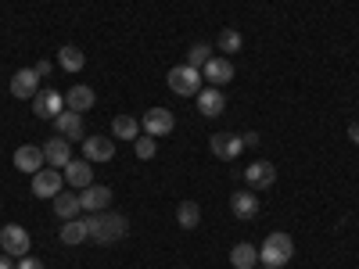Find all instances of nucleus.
<instances>
[{
	"mask_svg": "<svg viewBox=\"0 0 359 269\" xmlns=\"http://www.w3.org/2000/svg\"><path fill=\"white\" fill-rule=\"evenodd\" d=\"M62 172H65V184H72L76 191H83V187L94 184V165H90L86 158H72Z\"/></svg>",
	"mask_w": 359,
	"mask_h": 269,
	"instance_id": "nucleus-18",
	"label": "nucleus"
},
{
	"mask_svg": "<svg viewBox=\"0 0 359 269\" xmlns=\"http://www.w3.org/2000/svg\"><path fill=\"white\" fill-rule=\"evenodd\" d=\"M140 126H144L147 137H169L172 126H176V118H172L169 108H147L144 118H140Z\"/></svg>",
	"mask_w": 359,
	"mask_h": 269,
	"instance_id": "nucleus-5",
	"label": "nucleus"
},
{
	"mask_svg": "<svg viewBox=\"0 0 359 269\" xmlns=\"http://www.w3.org/2000/svg\"><path fill=\"white\" fill-rule=\"evenodd\" d=\"M43 147H36V144H22L18 151H15V169L18 172H29V176H36L40 169H43Z\"/></svg>",
	"mask_w": 359,
	"mask_h": 269,
	"instance_id": "nucleus-13",
	"label": "nucleus"
},
{
	"mask_svg": "<svg viewBox=\"0 0 359 269\" xmlns=\"http://www.w3.org/2000/svg\"><path fill=\"white\" fill-rule=\"evenodd\" d=\"M241 140H245V147H259V133H245Z\"/></svg>",
	"mask_w": 359,
	"mask_h": 269,
	"instance_id": "nucleus-32",
	"label": "nucleus"
},
{
	"mask_svg": "<svg viewBox=\"0 0 359 269\" xmlns=\"http://www.w3.org/2000/svg\"><path fill=\"white\" fill-rule=\"evenodd\" d=\"M83 158L86 162H111L115 158L111 137H83Z\"/></svg>",
	"mask_w": 359,
	"mask_h": 269,
	"instance_id": "nucleus-15",
	"label": "nucleus"
},
{
	"mask_svg": "<svg viewBox=\"0 0 359 269\" xmlns=\"http://www.w3.org/2000/svg\"><path fill=\"white\" fill-rule=\"evenodd\" d=\"M165 83H169L172 94H180V97H198V90H201V72H198V69H191V65L184 62V65L169 69Z\"/></svg>",
	"mask_w": 359,
	"mask_h": 269,
	"instance_id": "nucleus-3",
	"label": "nucleus"
},
{
	"mask_svg": "<svg viewBox=\"0 0 359 269\" xmlns=\"http://www.w3.org/2000/svg\"><path fill=\"white\" fill-rule=\"evenodd\" d=\"M208 147H212V155L219 162H237V155L245 151V140L237 133H216L212 140H208Z\"/></svg>",
	"mask_w": 359,
	"mask_h": 269,
	"instance_id": "nucleus-8",
	"label": "nucleus"
},
{
	"mask_svg": "<svg viewBox=\"0 0 359 269\" xmlns=\"http://www.w3.org/2000/svg\"><path fill=\"white\" fill-rule=\"evenodd\" d=\"M208 57H212V54H208V43H194V47L187 50V65L201 72V65L208 62Z\"/></svg>",
	"mask_w": 359,
	"mask_h": 269,
	"instance_id": "nucleus-29",
	"label": "nucleus"
},
{
	"mask_svg": "<svg viewBox=\"0 0 359 269\" xmlns=\"http://www.w3.org/2000/svg\"><path fill=\"white\" fill-rule=\"evenodd\" d=\"M245 179H248V191H269L277 184V165L273 162H252L248 169H245Z\"/></svg>",
	"mask_w": 359,
	"mask_h": 269,
	"instance_id": "nucleus-7",
	"label": "nucleus"
},
{
	"mask_svg": "<svg viewBox=\"0 0 359 269\" xmlns=\"http://www.w3.org/2000/svg\"><path fill=\"white\" fill-rule=\"evenodd\" d=\"M294 258V241H291V233H269L266 241H262V248H259V262L266 265V269H280V265H287Z\"/></svg>",
	"mask_w": 359,
	"mask_h": 269,
	"instance_id": "nucleus-2",
	"label": "nucleus"
},
{
	"mask_svg": "<svg viewBox=\"0 0 359 269\" xmlns=\"http://www.w3.org/2000/svg\"><path fill=\"white\" fill-rule=\"evenodd\" d=\"M348 137H352V144H359V123H352V126H348Z\"/></svg>",
	"mask_w": 359,
	"mask_h": 269,
	"instance_id": "nucleus-33",
	"label": "nucleus"
},
{
	"mask_svg": "<svg viewBox=\"0 0 359 269\" xmlns=\"http://www.w3.org/2000/svg\"><path fill=\"white\" fill-rule=\"evenodd\" d=\"M57 65H62L65 72H83V65H86V54H83L76 43H65L62 50H57Z\"/></svg>",
	"mask_w": 359,
	"mask_h": 269,
	"instance_id": "nucleus-24",
	"label": "nucleus"
},
{
	"mask_svg": "<svg viewBox=\"0 0 359 269\" xmlns=\"http://www.w3.org/2000/svg\"><path fill=\"white\" fill-rule=\"evenodd\" d=\"M230 212L237 219H255L259 216V194L255 191H237L230 194Z\"/></svg>",
	"mask_w": 359,
	"mask_h": 269,
	"instance_id": "nucleus-19",
	"label": "nucleus"
},
{
	"mask_svg": "<svg viewBox=\"0 0 359 269\" xmlns=\"http://www.w3.org/2000/svg\"><path fill=\"white\" fill-rule=\"evenodd\" d=\"M65 187V172L62 169H40L33 176V194L36 198H54V194H62Z\"/></svg>",
	"mask_w": 359,
	"mask_h": 269,
	"instance_id": "nucleus-9",
	"label": "nucleus"
},
{
	"mask_svg": "<svg viewBox=\"0 0 359 269\" xmlns=\"http://www.w3.org/2000/svg\"><path fill=\"white\" fill-rule=\"evenodd\" d=\"M15 269H43V262H40V258H33V255H22Z\"/></svg>",
	"mask_w": 359,
	"mask_h": 269,
	"instance_id": "nucleus-30",
	"label": "nucleus"
},
{
	"mask_svg": "<svg viewBox=\"0 0 359 269\" xmlns=\"http://www.w3.org/2000/svg\"><path fill=\"white\" fill-rule=\"evenodd\" d=\"M90 226V241L94 244H115V241H123V237L130 233V219L126 216H118V212H94L86 219Z\"/></svg>",
	"mask_w": 359,
	"mask_h": 269,
	"instance_id": "nucleus-1",
	"label": "nucleus"
},
{
	"mask_svg": "<svg viewBox=\"0 0 359 269\" xmlns=\"http://www.w3.org/2000/svg\"><path fill=\"white\" fill-rule=\"evenodd\" d=\"M255 269H259V265H255ZM262 269H266V265H262Z\"/></svg>",
	"mask_w": 359,
	"mask_h": 269,
	"instance_id": "nucleus-35",
	"label": "nucleus"
},
{
	"mask_svg": "<svg viewBox=\"0 0 359 269\" xmlns=\"http://www.w3.org/2000/svg\"><path fill=\"white\" fill-rule=\"evenodd\" d=\"M83 241H90V226H86V219H69V223H62V244H83Z\"/></svg>",
	"mask_w": 359,
	"mask_h": 269,
	"instance_id": "nucleus-23",
	"label": "nucleus"
},
{
	"mask_svg": "<svg viewBox=\"0 0 359 269\" xmlns=\"http://www.w3.org/2000/svg\"><path fill=\"white\" fill-rule=\"evenodd\" d=\"M54 130H57V137H65L69 144H72V140H83V115L65 108L62 115L54 118Z\"/></svg>",
	"mask_w": 359,
	"mask_h": 269,
	"instance_id": "nucleus-20",
	"label": "nucleus"
},
{
	"mask_svg": "<svg viewBox=\"0 0 359 269\" xmlns=\"http://www.w3.org/2000/svg\"><path fill=\"white\" fill-rule=\"evenodd\" d=\"M111 137L137 140V137H140V123H137L133 115H115V118H111Z\"/></svg>",
	"mask_w": 359,
	"mask_h": 269,
	"instance_id": "nucleus-25",
	"label": "nucleus"
},
{
	"mask_svg": "<svg viewBox=\"0 0 359 269\" xmlns=\"http://www.w3.org/2000/svg\"><path fill=\"white\" fill-rule=\"evenodd\" d=\"M94 101H97V94H94V86H86V83L69 86V94H65V108L69 111H79V115L94 108Z\"/></svg>",
	"mask_w": 359,
	"mask_h": 269,
	"instance_id": "nucleus-17",
	"label": "nucleus"
},
{
	"mask_svg": "<svg viewBox=\"0 0 359 269\" xmlns=\"http://www.w3.org/2000/svg\"><path fill=\"white\" fill-rule=\"evenodd\" d=\"M50 69H54L50 62H36V76H40V79H43V76H50Z\"/></svg>",
	"mask_w": 359,
	"mask_h": 269,
	"instance_id": "nucleus-31",
	"label": "nucleus"
},
{
	"mask_svg": "<svg viewBox=\"0 0 359 269\" xmlns=\"http://www.w3.org/2000/svg\"><path fill=\"white\" fill-rule=\"evenodd\" d=\"M133 147H137V158H140V162H151V158L158 155V140H155V137H137Z\"/></svg>",
	"mask_w": 359,
	"mask_h": 269,
	"instance_id": "nucleus-28",
	"label": "nucleus"
},
{
	"mask_svg": "<svg viewBox=\"0 0 359 269\" xmlns=\"http://www.w3.org/2000/svg\"><path fill=\"white\" fill-rule=\"evenodd\" d=\"M50 205H54V216H57V219H65V223H69V219H76V216L83 212L79 194H65V191H62V194H54V198H50Z\"/></svg>",
	"mask_w": 359,
	"mask_h": 269,
	"instance_id": "nucleus-21",
	"label": "nucleus"
},
{
	"mask_svg": "<svg viewBox=\"0 0 359 269\" xmlns=\"http://www.w3.org/2000/svg\"><path fill=\"white\" fill-rule=\"evenodd\" d=\"M223 108H226V97H223L219 86H208V90L201 86V90H198V111H201L205 118H219Z\"/></svg>",
	"mask_w": 359,
	"mask_h": 269,
	"instance_id": "nucleus-14",
	"label": "nucleus"
},
{
	"mask_svg": "<svg viewBox=\"0 0 359 269\" xmlns=\"http://www.w3.org/2000/svg\"><path fill=\"white\" fill-rule=\"evenodd\" d=\"M216 47L223 50V57H233L237 50L245 47V36L237 33V29H223V33H219V43H216Z\"/></svg>",
	"mask_w": 359,
	"mask_h": 269,
	"instance_id": "nucleus-27",
	"label": "nucleus"
},
{
	"mask_svg": "<svg viewBox=\"0 0 359 269\" xmlns=\"http://www.w3.org/2000/svg\"><path fill=\"white\" fill-rule=\"evenodd\" d=\"M0 269H15V262H11V255H0Z\"/></svg>",
	"mask_w": 359,
	"mask_h": 269,
	"instance_id": "nucleus-34",
	"label": "nucleus"
},
{
	"mask_svg": "<svg viewBox=\"0 0 359 269\" xmlns=\"http://www.w3.org/2000/svg\"><path fill=\"white\" fill-rule=\"evenodd\" d=\"M230 265H233V269H255V265H259V248L248 244V241L233 244V248H230Z\"/></svg>",
	"mask_w": 359,
	"mask_h": 269,
	"instance_id": "nucleus-22",
	"label": "nucleus"
},
{
	"mask_svg": "<svg viewBox=\"0 0 359 269\" xmlns=\"http://www.w3.org/2000/svg\"><path fill=\"white\" fill-rule=\"evenodd\" d=\"M36 94H40V76H36V69H18V72L11 76V97L29 101V97H36Z\"/></svg>",
	"mask_w": 359,
	"mask_h": 269,
	"instance_id": "nucleus-12",
	"label": "nucleus"
},
{
	"mask_svg": "<svg viewBox=\"0 0 359 269\" xmlns=\"http://www.w3.org/2000/svg\"><path fill=\"white\" fill-rule=\"evenodd\" d=\"M43 158H47L50 169H65V165L72 162V147H69V140H65V137H50V140L43 144Z\"/></svg>",
	"mask_w": 359,
	"mask_h": 269,
	"instance_id": "nucleus-16",
	"label": "nucleus"
},
{
	"mask_svg": "<svg viewBox=\"0 0 359 269\" xmlns=\"http://www.w3.org/2000/svg\"><path fill=\"white\" fill-rule=\"evenodd\" d=\"M201 79H208V86H226L233 79V62L230 57H208V62L201 65Z\"/></svg>",
	"mask_w": 359,
	"mask_h": 269,
	"instance_id": "nucleus-11",
	"label": "nucleus"
},
{
	"mask_svg": "<svg viewBox=\"0 0 359 269\" xmlns=\"http://www.w3.org/2000/svg\"><path fill=\"white\" fill-rule=\"evenodd\" d=\"M0 248H4V255H11V258H22V255H29V248H33V237H29L25 226L8 223L4 230H0Z\"/></svg>",
	"mask_w": 359,
	"mask_h": 269,
	"instance_id": "nucleus-4",
	"label": "nucleus"
},
{
	"mask_svg": "<svg viewBox=\"0 0 359 269\" xmlns=\"http://www.w3.org/2000/svg\"><path fill=\"white\" fill-rule=\"evenodd\" d=\"M33 111H36V118H50V123H54V118H57V115L65 111V97L57 94V90L43 86L40 94L33 97Z\"/></svg>",
	"mask_w": 359,
	"mask_h": 269,
	"instance_id": "nucleus-6",
	"label": "nucleus"
},
{
	"mask_svg": "<svg viewBox=\"0 0 359 269\" xmlns=\"http://www.w3.org/2000/svg\"><path fill=\"white\" fill-rule=\"evenodd\" d=\"M79 205H83V212H104V208L111 205V187H104V184H90V187H83L79 191Z\"/></svg>",
	"mask_w": 359,
	"mask_h": 269,
	"instance_id": "nucleus-10",
	"label": "nucleus"
},
{
	"mask_svg": "<svg viewBox=\"0 0 359 269\" xmlns=\"http://www.w3.org/2000/svg\"><path fill=\"white\" fill-rule=\"evenodd\" d=\"M176 223L184 226V230H194V226L201 223V208H198V201H180V205H176Z\"/></svg>",
	"mask_w": 359,
	"mask_h": 269,
	"instance_id": "nucleus-26",
	"label": "nucleus"
}]
</instances>
